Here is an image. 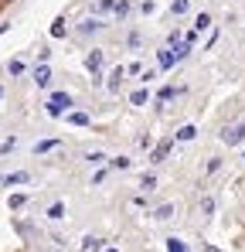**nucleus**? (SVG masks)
<instances>
[{"mask_svg":"<svg viewBox=\"0 0 245 252\" xmlns=\"http://www.w3.org/2000/svg\"><path fill=\"white\" fill-rule=\"evenodd\" d=\"M122 75H126V68H113V72H109V92H120V85H122Z\"/></svg>","mask_w":245,"mask_h":252,"instance_id":"obj_6","label":"nucleus"},{"mask_svg":"<svg viewBox=\"0 0 245 252\" xmlns=\"http://www.w3.org/2000/svg\"><path fill=\"white\" fill-rule=\"evenodd\" d=\"M157 65H160V68H174V51H170V48H160V51H157Z\"/></svg>","mask_w":245,"mask_h":252,"instance_id":"obj_7","label":"nucleus"},{"mask_svg":"<svg viewBox=\"0 0 245 252\" xmlns=\"http://www.w3.org/2000/svg\"><path fill=\"white\" fill-rule=\"evenodd\" d=\"M0 3H7V0H0Z\"/></svg>","mask_w":245,"mask_h":252,"instance_id":"obj_34","label":"nucleus"},{"mask_svg":"<svg viewBox=\"0 0 245 252\" xmlns=\"http://www.w3.org/2000/svg\"><path fill=\"white\" fill-rule=\"evenodd\" d=\"M24 201H28V198H24V194H14V198H10V208H21V205H24Z\"/></svg>","mask_w":245,"mask_h":252,"instance_id":"obj_30","label":"nucleus"},{"mask_svg":"<svg viewBox=\"0 0 245 252\" xmlns=\"http://www.w3.org/2000/svg\"><path fill=\"white\" fill-rule=\"evenodd\" d=\"M48 218H55V221H58V218H65V205H61V201H55V205L48 208Z\"/></svg>","mask_w":245,"mask_h":252,"instance_id":"obj_17","label":"nucleus"},{"mask_svg":"<svg viewBox=\"0 0 245 252\" xmlns=\"http://www.w3.org/2000/svg\"><path fill=\"white\" fill-rule=\"evenodd\" d=\"M221 140H225L228 147H239V143L245 140V120H239V123H232V126H225Z\"/></svg>","mask_w":245,"mask_h":252,"instance_id":"obj_2","label":"nucleus"},{"mask_svg":"<svg viewBox=\"0 0 245 252\" xmlns=\"http://www.w3.org/2000/svg\"><path fill=\"white\" fill-rule=\"evenodd\" d=\"M0 181H3L7 188H10V184H28L31 174H28V170H17V174H7V177H0Z\"/></svg>","mask_w":245,"mask_h":252,"instance_id":"obj_5","label":"nucleus"},{"mask_svg":"<svg viewBox=\"0 0 245 252\" xmlns=\"http://www.w3.org/2000/svg\"><path fill=\"white\" fill-rule=\"evenodd\" d=\"M68 106H72V95H68V92H55V95L48 99V116H61Z\"/></svg>","mask_w":245,"mask_h":252,"instance_id":"obj_1","label":"nucleus"},{"mask_svg":"<svg viewBox=\"0 0 245 252\" xmlns=\"http://www.w3.org/2000/svg\"><path fill=\"white\" fill-rule=\"evenodd\" d=\"M170 215H174V205H160V208H157V215H153V218H170Z\"/></svg>","mask_w":245,"mask_h":252,"instance_id":"obj_23","label":"nucleus"},{"mask_svg":"<svg viewBox=\"0 0 245 252\" xmlns=\"http://www.w3.org/2000/svg\"><path fill=\"white\" fill-rule=\"evenodd\" d=\"M167 252H187V246L181 239H167Z\"/></svg>","mask_w":245,"mask_h":252,"instance_id":"obj_20","label":"nucleus"},{"mask_svg":"<svg viewBox=\"0 0 245 252\" xmlns=\"http://www.w3.org/2000/svg\"><path fill=\"white\" fill-rule=\"evenodd\" d=\"M242 160H245V157H242Z\"/></svg>","mask_w":245,"mask_h":252,"instance_id":"obj_35","label":"nucleus"},{"mask_svg":"<svg viewBox=\"0 0 245 252\" xmlns=\"http://www.w3.org/2000/svg\"><path fill=\"white\" fill-rule=\"evenodd\" d=\"M34 82H38V89H48L51 85V68L48 65H38L34 68Z\"/></svg>","mask_w":245,"mask_h":252,"instance_id":"obj_4","label":"nucleus"},{"mask_svg":"<svg viewBox=\"0 0 245 252\" xmlns=\"http://www.w3.org/2000/svg\"><path fill=\"white\" fill-rule=\"evenodd\" d=\"M85 68H89V72H99V68H102V51L92 48V55L85 58Z\"/></svg>","mask_w":245,"mask_h":252,"instance_id":"obj_9","label":"nucleus"},{"mask_svg":"<svg viewBox=\"0 0 245 252\" xmlns=\"http://www.w3.org/2000/svg\"><path fill=\"white\" fill-rule=\"evenodd\" d=\"M201 211H204V215H211V211H214V201H211V198H201Z\"/></svg>","mask_w":245,"mask_h":252,"instance_id":"obj_28","label":"nucleus"},{"mask_svg":"<svg viewBox=\"0 0 245 252\" xmlns=\"http://www.w3.org/2000/svg\"><path fill=\"white\" fill-rule=\"evenodd\" d=\"M7 72H10V75H21V72H24V62H10Z\"/></svg>","mask_w":245,"mask_h":252,"instance_id":"obj_25","label":"nucleus"},{"mask_svg":"<svg viewBox=\"0 0 245 252\" xmlns=\"http://www.w3.org/2000/svg\"><path fill=\"white\" fill-rule=\"evenodd\" d=\"M187 0H170V14H187Z\"/></svg>","mask_w":245,"mask_h":252,"instance_id":"obj_18","label":"nucleus"},{"mask_svg":"<svg viewBox=\"0 0 245 252\" xmlns=\"http://www.w3.org/2000/svg\"><path fill=\"white\" fill-rule=\"evenodd\" d=\"M14 147H17V140H14V136H10V140H3V143H0V154H10V150H14Z\"/></svg>","mask_w":245,"mask_h":252,"instance_id":"obj_26","label":"nucleus"},{"mask_svg":"<svg viewBox=\"0 0 245 252\" xmlns=\"http://www.w3.org/2000/svg\"><path fill=\"white\" fill-rule=\"evenodd\" d=\"M147 99H150V92H147V89H136V92L129 95V102H133V106H143Z\"/></svg>","mask_w":245,"mask_h":252,"instance_id":"obj_15","label":"nucleus"},{"mask_svg":"<svg viewBox=\"0 0 245 252\" xmlns=\"http://www.w3.org/2000/svg\"><path fill=\"white\" fill-rule=\"evenodd\" d=\"M194 136H198V129H194L191 123H187V126H181V129H177V140H181V143H187V140H194Z\"/></svg>","mask_w":245,"mask_h":252,"instance_id":"obj_10","label":"nucleus"},{"mask_svg":"<svg viewBox=\"0 0 245 252\" xmlns=\"http://www.w3.org/2000/svg\"><path fill=\"white\" fill-rule=\"evenodd\" d=\"M174 95H177V89H174V85H163L160 92H157V102H170Z\"/></svg>","mask_w":245,"mask_h":252,"instance_id":"obj_12","label":"nucleus"},{"mask_svg":"<svg viewBox=\"0 0 245 252\" xmlns=\"http://www.w3.org/2000/svg\"><path fill=\"white\" fill-rule=\"evenodd\" d=\"M82 252H102V239H92V235H89V239L82 242Z\"/></svg>","mask_w":245,"mask_h":252,"instance_id":"obj_11","label":"nucleus"},{"mask_svg":"<svg viewBox=\"0 0 245 252\" xmlns=\"http://www.w3.org/2000/svg\"><path fill=\"white\" fill-rule=\"evenodd\" d=\"M129 164H133L129 157H116V160H109V167H116V170H129Z\"/></svg>","mask_w":245,"mask_h":252,"instance_id":"obj_21","label":"nucleus"},{"mask_svg":"<svg viewBox=\"0 0 245 252\" xmlns=\"http://www.w3.org/2000/svg\"><path fill=\"white\" fill-rule=\"evenodd\" d=\"M55 147H58V140H41V143H34V154H48Z\"/></svg>","mask_w":245,"mask_h":252,"instance_id":"obj_16","label":"nucleus"},{"mask_svg":"<svg viewBox=\"0 0 245 252\" xmlns=\"http://www.w3.org/2000/svg\"><path fill=\"white\" fill-rule=\"evenodd\" d=\"M92 14L102 17V14H116V0H95L92 3Z\"/></svg>","mask_w":245,"mask_h":252,"instance_id":"obj_3","label":"nucleus"},{"mask_svg":"<svg viewBox=\"0 0 245 252\" xmlns=\"http://www.w3.org/2000/svg\"><path fill=\"white\" fill-rule=\"evenodd\" d=\"M170 147H174V140H163L160 147L153 150V164H163V160H167V154H170Z\"/></svg>","mask_w":245,"mask_h":252,"instance_id":"obj_8","label":"nucleus"},{"mask_svg":"<svg viewBox=\"0 0 245 252\" xmlns=\"http://www.w3.org/2000/svg\"><path fill=\"white\" fill-rule=\"evenodd\" d=\"M211 28V17L208 14H198V21H194V34H201V31H208Z\"/></svg>","mask_w":245,"mask_h":252,"instance_id":"obj_13","label":"nucleus"},{"mask_svg":"<svg viewBox=\"0 0 245 252\" xmlns=\"http://www.w3.org/2000/svg\"><path fill=\"white\" fill-rule=\"evenodd\" d=\"M102 252H120V249H102Z\"/></svg>","mask_w":245,"mask_h":252,"instance_id":"obj_33","label":"nucleus"},{"mask_svg":"<svg viewBox=\"0 0 245 252\" xmlns=\"http://www.w3.org/2000/svg\"><path fill=\"white\" fill-rule=\"evenodd\" d=\"M204 252H221V249H214V246H204Z\"/></svg>","mask_w":245,"mask_h":252,"instance_id":"obj_31","label":"nucleus"},{"mask_svg":"<svg viewBox=\"0 0 245 252\" xmlns=\"http://www.w3.org/2000/svg\"><path fill=\"white\" fill-rule=\"evenodd\" d=\"M68 123L72 126H89V116H85V113H68Z\"/></svg>","mask_w":245,"mask_h":252,"instance_id":"obj_19","label":"nucleus"},{"mask_svg":"<svg viewBox=\"0 0 245 252\" xmlns=\"http://www.w3.org/2000/svg\"><path fill=\"white\" fill-rule=\"evenodd\" d=\"M129 14V3L126 0H116V17H126Z\"/></svg>","mask_w":245,"mask_h":252,"instance_id":"obj_24","label":"nucleus"},{"mask_svg":"<svg viewBox=\"0 0 245 252\" xmlns=\"http://www.w3.org/2000/svg\"><path fill=\"white\" fill-rule=\"evenodd\" d=\"M65 31H68V28H65V17H58V21L51 24V38H65Z\"/></svg>","mask_w":245,"mask_h":252,"instance_id":"obj_14","label":"nucleus"},{"mask_svg":"<svg viewBox=\"0 0 245 252\" xmlns=\"http://www.w3.org/2000/svg\"><path fill=\"white\" fill-rule=\"evenodd\" d=\"M85 160H89V164H106V154H102V150H92Z\"/></svg>","mask_w":245,"mask_h":252,"instance_id":"obj_22","label":"nucleus"},{"mask_svg":"<svg viewBox=\"0 0 245 252\" xmlns=\"http://www.w3.org/2000/svg\"><path fill=\"white\" fill-rule=\"evenodd\" d=\"M3 31H7V24H0V34H3Z\"/></svg>","mask_w":245,"mask_h":252,"instance_id":"obj_32","label":"nucleus"},{"mask_svg":"<svg viewBox=\"0 0 245 252\" xmlns=\"http://www.w3.org/2000/svg\"><path fill=\"white\" fill-rule=\"evenodd\" d=\"M99 28H102L99 21H89V24H82V31H85V34H89V31H99Z\"/></svg>","mask_w":245,"mask_h":252,"instance_id":"obj_29","label":"nucleus"},{"mask_svg":"<svg viewBox=\"0 0 245 252\" xmlns=\"http://www.w3.org/2000/svg\"><path fill=\"white\" fill-rule=\"evenodd\" d=\"M143 188H147V191H153V188H157V177H153V174H147V177H143Z\"/></svg>","mask_w":245,"mask_h":252,"instance_id":"obj_27","label":"nucleus"}]
</instances>
